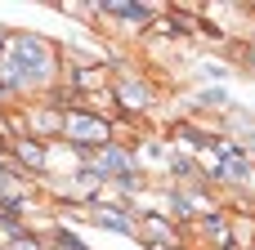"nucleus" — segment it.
I'll list each match as a JSON object with an SVG mask.
<instances>
[{
	"label": "nucleus",
	"mask_w": 255,
	"mask_h": 250,
	"mask_svg": "<svg viewBox=\"0 0 255 250\" xmlns=\"http://www.w3.org/2000/svg\"><path fill=\"white\" fill-rule=\"evenodd\" d=\"M103 130H108L103 121H85V116H72V121H67V134H72V139H81V143L103 139Z\"/></svg>",
	"instance_id": "obj_1"
},
{
	"label": "nucleus",
	"mask_w": 255,
	"mask_h": 250,
	"mask_svg": "<svg viewBox=\"0 0 255 250\" xmlns=\"http://www.w3.org/2000/svg\"><path fill=\"white\" fill-rule=\"evenodd\" d=\"M18 152H22V157H27V161H31V166H40V148H36V143H22V148H18Z\"/></svg>",
	"instance_id": "obj_2"
}]
</instances>
